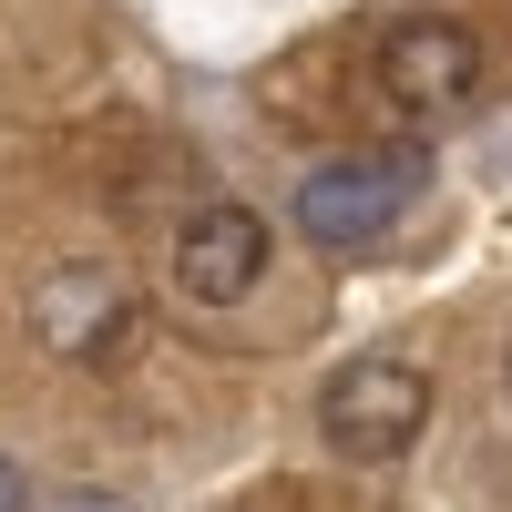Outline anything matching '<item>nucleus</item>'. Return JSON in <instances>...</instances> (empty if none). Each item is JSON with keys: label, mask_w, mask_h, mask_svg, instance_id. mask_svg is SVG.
Instances as JSON below:
<instances>
[{"label": "nucleus", "mask_w": 512, "mask_h": 512, "mask_svg": "<svg viewBox=\"0 0 512 512\" xmlns=\"http://www.w3.org/2000/svg\"><path fill=\"white\" fill-rule=\"evenodd\" d=\"M482 82V41L461 31V21H400L390 41H379V93H400V103H420V113H441V103H461Z\"/></svg>", "instance_id": "5"}, {"label": "nucleus", "mask_w": 512, "mask_h": 512, "mask_svg": "<svg viewBox=\"0 0 512 512\" xmlns=\"http://www.w3.org/2000/svg\"><path fill=\"white\" fill-rule=\"evenodd\" d=\"M175 287L195 297V308H236V297L267 287V216L236 195L195 205V216L175 226Z\"/></svg>", "instance_id": "4"}, {"label": "nucleus", "mask_w": 512, "mask_h": 512, "mask_svg": "<svg viewBox=\"0 0 512 512\" xmlns=\"http://www.w3.org/2000/svg\"><path fill=\"white\" fill-rule=\"evenodd\" d=\"M31 338L52 359H72V369H103V359H123L144 338V308H134L113 256H62V267L31 277Z\"/></svg>", "instance_id": "2"}, {"label": "nucleus", "mask_w": 512, "mask_h": 512, "mask_svg": "<svg viewBox=\"0 0 512 512\" xmlns=\"http://www.w3.org/2000/svg\"><path fill=\"white\" fill-rule=\"evenodd\" d=\"M502 379H512V349H502Z\"/></svg>", "instance_id": "7"}, {"label": "nucleus", "mask_w": 512, "mask_h": 512, "mask_svg": "<svg viewBox=\"0 0 512 512\" xmlns=\"http://www.w3.org/2000/svg\"><path fill=\"white\" fill-rule=\"evenodd\" d=\"M420 144H359V154H328V164H308L297 175V236H308L318 256H359V246H379L400 216H410V195H420Z\"/></svg>", "instance_id": "1"}, {"label": "nucleus", "mask_w": 512, "mask_h": 512, "mask_svg": "<svg viewBox=\"0 0 512 512\" xmlns=\"http://www.w3.org/2000/svg\"><path fill=\"white\" fill-rule=\"evenodd\" d=\"M318 431L338 461H400L420 431H431V369H410V359H349L318 390Z\"/></svg>", "instance_id": "3"}, {"label": "nucleus", "mask_w": 512, "mask_h": 512, "mask_svg": "<svg viewBox=\"0 0 512 512\" xmlns=\"http://www.w3.org/2000/svg\"><path fill=\"white\" fill-rule=\"evenodd\" d=\"M0 512H31V492H21V461H0Z\"/></svg>", "instance_id": "6"}]
</instances>
